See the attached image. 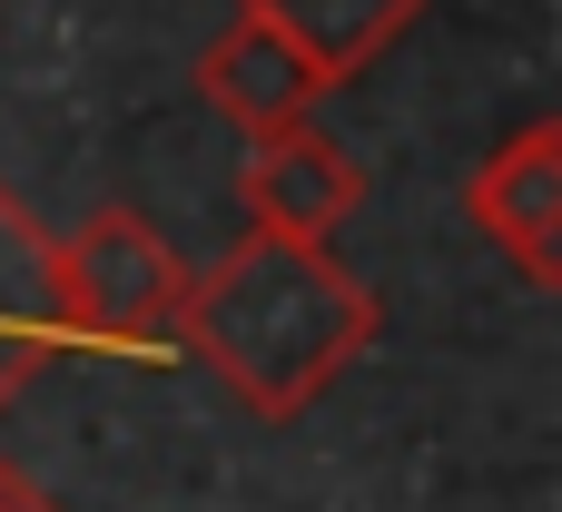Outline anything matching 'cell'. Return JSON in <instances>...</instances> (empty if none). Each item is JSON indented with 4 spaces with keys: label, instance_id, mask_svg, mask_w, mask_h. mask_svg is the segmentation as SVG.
<instances>
[{
    "label": "cell",
    "instance_id": "cell-6",
    "mask_svg": "<svg viewBox=\"0 0 562 512\" xmlns=\"http://www.w3.org/2000/svg\"><path fill=\"white\" fill-rule=\"evenodd\" d=\"M247 20H267L326 89H346L356 69H375L405 30H415V10L425 0H237Z\"/></svg>",
    "mask_w": 562,
    "mask_h": 512
},
{
    "label": "cell",
    "instance_id": "cell-9",
    "mask_svg": "<svg viewBox=\"0 0 562 512\" xmlns=\"http://www.w3.org/2000/svg\"><path fill=\"white\" fill-rule=\"evenodd\" d=\"M10 483H20V464H0V493H10Z\"/></svg>",
    "mask_w": 562,
    "mask_h": 512
},
{
    "label": "cell",
    "instance_id": "cell-2",
    "mask_svg": "<svg viewBox=\"0 0 562 512\" xmlns=\"http://www.w3.org/2000/svg\"><path fill=\"white\" fill-rule=\"evenodd\" d=\"M40 306H49L59 345L158 355V345H178L188 257L138 207H89L69 237H40Z\"/></svg>",
    "mask_w": 562,
    "mask_h": 512
},
{
    "label": "cell",
    "instance_id": "cell-5",
    "mask_svg": "<svg viewBox=\"0 0 562 512\" xmlns=\"http://www.w3.org/2000/svg\"><path fill=\"white\" fill-rule=\"evenodd\" d=\"M198 99L237 128V138H267V128H296V118H316V99H326V79L267 30V20H227L207 49H198Z\"/></svg>",
    "mask_w": 562,
    "mask_h": 512
},
{
    "label": "cell",
    "instance_id": "cell-1",
    "mask_svg": "<svg viewBox=\"0 0 562 512\" xmlns=\"http://www.w3.org/2000/svg\"><path fill=\"white\" fill-rule=\"evenodd\" d=\"M178 345L257 414V424H296L366 345H375V286L306 237H237L217 266L188 276L178 306Z\"/></svg>",
    "mask_w": 562,
    "mask_h": 512
},
{
    "label": "cell",
    "instance_id": "cell-4",
    "mask_svg": "<svg viewBox=\"0 0 562 512\" xmlns=\"http://www.w3.org/2000/svg\"><path fill=\"white\" fill-rule=\"evenodd\" d=\"M356 207H366V168H356V148H336L316 118L247 138V217H257V237L336 247V227H346Z\"/></svg>",
    "mask_w": 562,
    "mask_h": 512
},
{
    "label": "cell",
    "instance_id": "cell-7",
    "mask_svg": "<svg viewBox=\"0 0 562 512\" xmlns=\"http://www.w3.org/2000/svg\"><path fill=\"white\" fill-rule=\"evenodd\" d=\"M69 345L49 335V306H40V227L0 197V414L59 365Z\"/></svg>",
    "mask_w": 562,
    "mask_h": 512
},
{
    "label": "cell",
    "instance_id": "cell-3",
    "mask_svg": "<svg viewBox=\"0 0 562 512\" xmlns=\"http://www.w3.org/2000/svg\"><path fill=\"white\" fill-rule=\"evenodd\" d=\"M464 217L524 266V286H562V128L553 118H533V128H514L474 178H464Z\"/></svg>",
    "mask_w": 562,
    "mask_h": 512
},
{
    "label": "cell",
    "instance_id": "cell-8",
    "mask_svg": "<svg viewBox=\"0 0 562 512\" xmlns=\"http://www.w3.org/2000/svg\"><path fill=\"white\" fill-rule=\"evenodd\" d=\"M0 512H59V503H49V493H40V483H30V474H20V483H10V493H0Z\"/></svg>",
    "mask_w": 562,
    "mask_h": 512
}]
</instances>
